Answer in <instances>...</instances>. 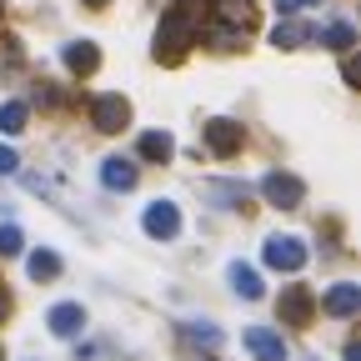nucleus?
Segmentation results:
<instances>
[{
	"mask_svg": "<svg viewBox=\"0 0 361 361\" xmlns=\"http://www.w3.org/2000/svg\"><path fill=\"white\" fill-rule=\"evenodd\" d=\"M191 45H196V11H191V0H176V6L161 16V30H156V61L180 66Z\"/></svg>",
	"mask_w": 361,
	"mask_h": 361,
	"instance_id": "1",
	"label": "nucleus"
},
{
	"mask_svg": "<svg viewBox=\"0 0 361 361\" xmlns=\"http://www.w3.org/2000/svg\"><path fill=\"white\" fill-rule=\"evenodd\" d=\"M306 256H311V251H306L301 236H271V241H266V266H271V271H286V276H296V271L306 266Z\"/></svg>",
	"mask_w": 361,
	"mask_h": 361,
	"instance_id": "2",
	"label": "nucleus"
},
{
	"mask_svg": "<svg viewBox=\"0 0 361 361\" xmlns=\"http://www.w3.org/2000/svg\"><path fill=\"white\" fill-rule=\"evenodd\" d=\"M90 126L106 130V135L126 130L130 126V101L126 96H96V101H90Z\"/></svg>",
	"mask_w": 361,
	"mask_h": 361,
	"instance_id": "3",
	"label": "nucleus"
},
{
	"mask_svg": "<svg viewBox=\"0 0 361 361\" xmlns=\"http://www.w3.org/2000/svg\"><path fill=\"white\" fill-rule=\"evenodd\" d=\"M261 196H266L271 206L291 211V206H301V201H306V186H301L296 176H286V171H271V176H261Z\"/></svg>",
	"mask_w": 361,
	"mask_h": 361,
	"instance_id": "4",
	"label": "nucleus"
},
{
	"mask_svg": "<svg viewBox=\"0 0 361 361\" xmlns=\"http://www.w3.org/2000/svg\"><path fill=\"white\" fill-rule=\"evenodd\" d=\"M276 311H281V322H286V326H311V316H316V296H311V286H286Z\"/></svg>",
	"mask_w": 361,
	"mask_h": 361,
	"instance_id": "5",
	"label": "nucleus"
},
{
	"mask_svg": "<svg viewBox=\"0 0 361 361\" xmlns=\"http://www.w3.org/2000/svg\"><path fill=\"white\" fill-rule=\"evenodd\" d=\"M141 226H146V236L171 241V236L180 231V211H176L171 201H151V206H146V216H141Z\"/></svg>",
	"mask_w": 361,
	"mask_h": 361,
	"instance_id": "6",
	"label": "nucleus"
},
{
	"mask_svg": "<svg viewBox=\"0 0 361 361\" xmlns=\"http://www.w3.org/2000/svg\"><path fill=\"white\" fill-rule=\"evenodd\" d=\"M241 141H246V130H241L236 121H226V116L206 121V146H211L216 156H231V151H241Z\"/></svg>",
	"mask_w": 361,
	"mask_h": 361,
	"instance_id": "7",
	"label": "nucleus"
},
{
	"mask_svg": "<svg viewBox=\"0 0 361 361\" xmlns=\"http://www.w3.org/2000/svg\"><path fill=\"white\" fill-rule=\"evenodd\" d=\"M61 61H66V71H71V75H96L101 51H96V40H71L66 51H61Z\"/></svg>",
	"mask_w": 361,
	"mask_h": 361,
	"instance_id": "8",
	"label": "nucleus"
},
{
	"mask_svg": "<svg viewBox=\"0 0 361 361\" xmlns=\"http://www.w3.org/2000/svg\"><path fill=\"white\" fill-rule=\"evenodd\" d=\"M246 346H251L256 361H286V341L271 331V326H251L246 331Z\"/></svg>",
	"mask_w": 361,
	"mask_h": 361,
	"instance_id": "9",
	"label": "nucleus"
},
{
	"mask_svg": "<svg viewBox=\"0 0 361 361\" xmlns=\"http://www.w3.org/2000/svg\"><path fill=\"white\" fill-rule=\"evenodd\" d=\"M322 311H326V316H356V311H361V286H351V281L331 286V291L322 296Z\"/></svg>",
	"mask_w": 361,
	"mask_h": 361,
	"instance_id": "10",
	"label": "nucleus"
},
{
	"mask_svg": "<svg viewBox=\"0 0 361 361\" xmlns=\"http://www.w3.org/2000/svg\"><path fill=\"white\" fill-rule=\"evenodd\" d=\"M45 326H51L56 336H75V331L85 326V311H80L75 301H61V306H51V316H45Z\"/></svg>",
	"mask_w": 361,
	"mask_h": 361,
	"instance_id": "11",
	"label": "nucleus"
},
{
	"mask_svg": "<svg viewBox=\"0 0 361 361\" xmlns=\"http://www.w3.org/2000/svg\"><path fill=\"white\" fill-rule=\"evenodd\" d=\"M101 180L111 191H135V180H141V171H135L130 161H121V156H111V161H101Z\"/></svg>",
	"mask_w": 361,
	"mask_h": 361,
	"instance_id": "12",
	"label": "nucleus"
},
{
	"mask_svg": "<svg viewBox=\"0 0 361 361\" xmlns=\"http://www.w3.org/2000/svg\"><path fill=\"white\" fill-rule=\"evenodd\" d=\"M316 30L306 25V20H281L276 30H271V45H276V51H296V45H306Z\"/></svg>",
	"mask_w": 361,
	"mask_h": 361,
	"instance_id": "13",
	"label": "nucleus"
},
{
	"mask_svg": "<svg viewBox=\"0 0 361 361\" xmlns=\"http://www.w3.org/2000/svg\"><path fill=\"white\" fill-rule=\"evenodd\" d=\"M25 121H30V106L25 101H6V106H0V135H20Z\"/></svg>",
	"mask_w": 361,
	"mask_h": 361,
	"instance_id": "14",
	"label": "nucleus"
},
{
	"mask_svg": "<svg viewBox=\"0 0 361 361\" xmlns=\"http://www.w3.org/2000/svg\"><path fill=\"white\" fill-rule=\"evenodd\" d=\"M25 271H30L35 281H56V276H61V256H56V251H30Z\"/></svg>",
	"mask_w": 361,
	"mask_h": 361,
	"instance_id": "15",
	"label": "nucleus"
},
{
	"mask_svg": "<svg viewBox=\"0 0 361 361\" xmlns=\"http://www.w3.org/2000/svg\"><path fill=\"white\" fill-rule=\"evenodd\" d=\"M231 286H236V296H246V301L261 296V276H256L246 261H231Z\"/></svg>",
	"mask_w": 361,
	"mask_h": 361,
	"instance_id": "16",
	"label": "nucleus"
},
{
	"mask_svg": "<svg viewBox=\"0 0 361 361\" xmlns=\"http://www.w3.org/2000/svg\"><path fill=\"white\" fill-rule=\"evenodd\" d=\"M171 151H176V141H171L166 130H146L141 135V156L146 161H171Z\"/></svg>",
	"mask_w": 361,
	"mask_h": 361,
	"instance_id": "17",
	"label": "nucleus"
},
{
	"mask_svg": "<svg viewBox=\"0 0 361 361\" xmlns=\"http://www.w3.org/2000/svg\"><path fill=\"white\" fill-rule=\"evenodd\" d=\"M216 11L226 16V25H236V30L251 25V0H216Z\"/></svg>",
	"mask_w": 361,
	"mask_h": 361,
	"instance_id": "18",
	"label": "nucleus"
},
{
	"mask_svg": "<svg viewBox=\"0 0 361 361\" xmlns=\"http://www.w3.org/2000/svg\"><path fill=\"white\" fill-rule=\"evenodd\" d=\"M322 45H326V51H351V45H356V30H351L346 20H336V25L322 30Z\"/></svg>",
	"mask_w": 361,
	"mask_h": 361,
	"instance_id": "19",
	"label": "nucleus"
},
{
	"mask_svg": "<svg viewBox=\"0 0 361 361\" xmlns=\"http://www.w3.org/2000/svg\"><path fill=\"white\" fill-rule=\"evenodd\" d=\"M20 251H25L20 226H16V221H6V226H0V256H20Z\"/></svg>",
	"mask_w": 361,
	"mask_h": 361,
	"instance_id": "20",
	"label": "nucleus"
},
{
	"mask_svg": "<svg viewBox=\"0 0 361 361\" xmlns=\"http://www.w3.org/2000/svg\"><path fill=\"white\" fill-rule=\"evenodd\" d=\"M206 40L216 45V51H236V45H241V30H236V25H211Z\"/></svg>",
	"mask_w": 361,
	"mask_h": 361,
	"instance_id": "21",
	"label": "nucleus"
},
{
	"mask_svg": "<svg viewBox=\"0 0 361 361\" xmlns=\"http://www.w3.org/2000/svg\"><path fill=\"white\" fill-rule=\"evenodd\" d=\"M16 171H20V156L11 146H0V176H16Z\"/></svg>",
	"mask_w": 361,
	"mask_h": 361,
	"instance_id": "22",
	"label": "nucleus"
},
{
	"mask_svg": "<svg viewBox=\"0 0 361 361\" xmlns=\"http://www.w3.org/2000/svg\"><path fill=\"white\" fill-rule=\"evenodd\" d=\"M186 336H196V341H206V346L221 341V331H211V326H186Z\"/></svg>",
	"mask_w": 361,
	"mask_h": 361,
	"instance_id": "23",
	"label": "nucleus"
},
{
	"mask_svg": "<svg viewBox=\"0 0 361 361\" xmlns=\"http://www.w3.org/2000/svg\"><path fill=\"white\" fill-rule=\"evenodd\" d=\"M301 6H322V0H276V11H281V16H296Z\"/></svg>",
	"mask_w": 361,
	"mask_h": 361,
	"instance_id": "24",
	"label": "nucleus"
},
{
	"mask_svg": "<svg viewBox=\"0 0 361 361\" xmlns=\"http://www.w3.org/2000/svg\"><path fill=\"white\" fill-rule=\"evenodd\" d=\"M346 361H361V346L356 341H346Z\"/></svg>",
	"mask_w": 361,
	"mask_h": 361,
	"instance_id": "25",
	"label": "nucleus"
},
{
	"mask_svg": "<svg viewBox=\"0 0 361 361\" xmlns=\"http://www.w3.org/2000/svg\"><path fill=\"white\" fill-rule=\"evenodd\" d=\"M6 311H11V301H6V296H0V316H6Z\"/></svg>",
	"mask_w": 361,
	"mask_h": 361,
	"instance_id": "26",
	"label": "nucleus"
},
{
	"mask_svg": "<svg viewBox=\"0 0 361 361\" xmlns=\"http://www.w3.org/2000/svg\"><path fill=\"white\" fill-rule=\"evenodd\" d=\"M85 6H106V0H85Z\"/></svg>",
	"mask_w": 361,
	"mask_h": 361,
	"instance_id": "27",
	"label": "nucleus"
},
{
	"mask_svg": "<svg viewBox=\"0 0 361 361\" xmlns=\"http://www.w3.org/2000/svg\"><path fill=\"white\" fill-rule=\"evenodd\" d=\"M0 11H6V0H0Z\"/></svg>",
	"mask_w": 361,
	"mask_h": 361,
	"instance_id": "28",
	"label": "nucleus"
}]
</instances>
